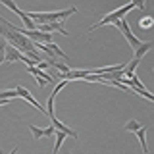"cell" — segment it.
<instances>
[{
  "mask_svg": "<svg viewBox=\"0 0 154 154\" xmlns=\"http://www.w3.org/2000/svg\"><path fill=\"white\" fill-rule=\"evenodd\" d=\"M2 25L10 29V31H2V35L10 41V45H12L14 48H17L21 54H25V56H29V58H33V60L37 62V66L41 64V58H38V54H37L35 42L29 41L25 35H21V33H19V27L12 25V23L6 21V19H2Z\"/></svg>",
  "mask_w": 154,
  "mask_h": 154,
  "instance_id": "1",
  "label": "cell"
},
{
  "mask_svg": "<svg viewBox=\"0 0 154 154\" xmlns=\"http://www.w3.org/2000/svg\"><path fill=\"white\" fill-rule=\"evenodd\" d=\"M75 12H77V8H67L64 12H42V14H38V12L29 14L27 12V14H29V17L35 21V25H45V23H54V21H66V19Z\"/></svg>",
  "mask_w": 154,
  "mask_h": 154,
  "instance_id": "2",
  "label": "cell"
},
{
  "mask_svg": "<svg viewBox=\"0 0 154 154\" xmlns=\"http://www.w3.org/2000/svg\"><path fill=\"white\" fill-rule=\"evenodd\" d=\"M137 6H139V8H144V4H143V2H129V4H125V6L118 8L116 12L108 14L106 17H102V19H100L98 23H94V25H91V27H89V31H94L96 27H102V25H106V23H114L116 19H122V17L125 16V14L129 12V10H133V8H137Z\"/></svg>",
  "mask_w": 154,
  "mask_h": 154,
  "instance_id": "3",
  "label": "cell"
},
{
  "mask_svg": "<svg viewBox=\"0 0 154 154\" xmlns=\"http://www.w3.org/2000/svg\"><path fill=\"white\" fill-rule=\"evenodd\" d=\"M114 23H116V25H118V29H119V31L123 33V37L127 38L129 46H131L133 50H137V48H139V46H141L143 42H144V41H141V38H137V37H135L131 31H129V25H127V21H125V19H116Z\"/></svg>",
  "mask_w": 154,
  "mask_h": 154,
  "instance_id": "4",
  "label": "cell"
},
{
  "mask_svg": "<svg viewBox=\"0 0 154 154\" xmlns=\"http://www.w3.org/2000/svg\"><path fill=\"white\" fill-rule=\"evenodd\" d=\"M4 6L10 8V10H14V12L17 14L19 17H21V21L25 23V29H29V31H37V25H35V21H33L31 17H29V14L27 12H23V10H19L16 4H12V2H4Z\"/></svg>",
  "mask_w": 154,
  "mask_h": 154,
  "instance_id": "5",
  "label": "cell"
},
{
  "mask_svg": "<svg viewBox=\"0 0 154 154\" xmlns=\"http://www.w3.org/2000/svg\"><path fill=\"white\" fill-rule=\"evenodd\" d=\"M14 60H25V54H21V52L17 50V48H14L12 45H4V64H12Z\"/></svg>",
  "mask_w": 154,
  "mask_h": 154,
  "instance_id": "6",
  "label": "cell"
},
{
  "mask_svg": "<svg viewBox=\"0 0 154 154\" xmlns=\"http://www.w3.org/2000/svg\"><path fill=\"white\" fill-rule=\"evenodd\" d=\"M16 91H17V94H19V96H21V98H25V100H27V102H31L33 106H35V108H38V110H41V112H42V114H48V112H46V110H45V108H41V104H38V102H37V100H35V98H33V94H31V93H29V91H27V89H23V87H16Z\"/></svg>",
  "mask_w": 154,
  "mask_h": 154,
  "instance_id": "7",
  "label": "cell"
},
{
  "mask_svg": "<svg viewBox=\"0 0 154 154\" xmlns=\"http://www.w3.org/2000/svg\"><path fill=\"white\" fill-rule=\"evenodd\" d=\"M50 119H52V125H54V127L58 129V131H64L66 135H69V137H73V139H77V137H79V133H77V131H73V129H69L67 125H64V123L60 122V119H56V116H52Z\"/></svg>",
  "mask_w": 154,
  "mask_h": 154,
  "instance_id": "8",
  "label": "cell"
},
{
  "mask_svg": "<svg viewBox=\"0 0 154 154\" xmlns=\"http://www.w3.org/2000/svg\"><path fill=\"white\" fill-rule=\"evenodd\" d=\"M139 62H141V60L133 58V60L129 62V66H125V67H123V75L127 77V79H133V77H135V67L139 66Z\"/></svg>",
  "mask_w": 154,
  "mask_h": 154,
  "instance_id": "9",
  "label": "cell"
},
{
  "mask_svg": "<svg viewBox=\"0 0 154 154\" xmlns=\"http://www.w3.org/2000/svg\"><path fill=\"white\" fill-rule=\"evenodd\" d=\"M150 48H152V42H150V41H146V42H143V45H141V46H139V48H137V50H135V58H137V60H141V58H143L144 54H146V52H148V50H150Z\"/></svg>",
  "mask_w": 154,
  "mask_h": 154,
  "instance_id": "10",
  "label": "cell"
},
{
  "mask_svg": "<svg viewBox=\"0 0 154 154\" xmlns=\"http://www.w3.org/2000/svg\"><path fill=\"white\" fill-rule=\"evenodd\" d=\"M139 27L144 29V31H148V29L152 27V16H148V14H144L143 19H139Z\"/></svg>",
  "mask_w": 154,
  "mask_h": 154,
  "instance_id": "11",
  "label": "cell"
},
{
  "mask_svg": "<svg viewBox=\"0 0 154 154\" xmlns=\"http://www.w3.org/2000/svg\"><path fill=\"white\" fill-rule=\"evenodd\" d=\"M139 127H143V125L139 123L137 119H129V122L125 123V127H123V129H125V131H133V133H137V131H139Z\"/></svg>",
  "mask_w": 154,
  "mask_h": 154,
  "instance_id": "12",
  "label": "cell"
},
{
  "mask_svg": "<svg viewBox=\"0 0 154 154\" xmlns=\"http://www.w3.org/2000/svg\"><path fill=\"white\" fill-rule=\"evenodd\" d=\"M137 135H139V141H141V144H143V150L146 152L148 150V146H146V127H139V131H137Z\"/></svg>",
  "mask_w": 154,
  "mask_h": 154,
  "instance_id": "13",
  "label": "cell"
},
{
  "mask_svg": "<svg viewBox=\"0 0 154 154\" xmlns=\"http://www.w3.org/2000/svg\"><path fill=\"white\" fill-rule=\"evenodd\" d=\"M29 129H31V133H33L35 139H41V137L46 135V129H41V127H37V125H29Z\"/></svg>",
  "mask_w": 154,
  "mask_h": 154,
  "instance_id": "14",
  "label": "cell"
},
{
  "mask_svg": "<svg viewBox=\"0 0 154 154\" xmlns=\"http://www.w3.org/2000/svg\"><path fill=\"white\" fill-rule=\"evenodd\" d=\"M66 137H67V135H66L64 131H58V133H56V146H54V152H58V148L62 146V143H64Z\"/></svg>",
  "mask_w": 154,
  "mask_h": 154,
  "instance_id": "15",
  "label": "cell"
},
{
  "mask_svg": "<svg viewBox=\"0 0 154 154\" xmlns=\"http://www.w3.org/2000/svg\"><path fill=\"white\" fill-rule=\"evenodd\" d=\"M17 91L14 89V91H2V93H0V98H17Z\"/></svg>",
  "mask_w": 154,
  "mask_h": 154,
  "instance_id": "16",
  "label": "cell"
},
{
  "mask_svg": "<svg viewBox=\"0 0 154 154\" xmlns=\"http://www.w3.org/2000/svg\"><path fill=\"white\" fill-rule=\"evenodd\" d=\"M54 133H56V127H54V125H50V127L46 129V137H52Z\"/></svg>",
  "mask_w": 154,
  "mask_h": 154,
  "instance_id": "17",
  "label": "cell"
}]
</instances>
